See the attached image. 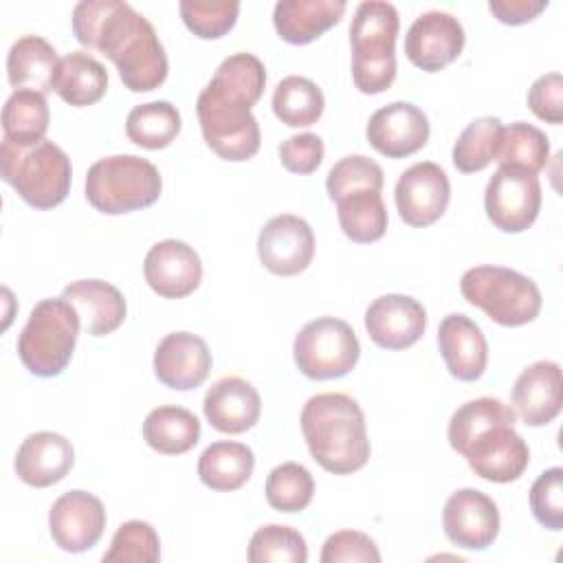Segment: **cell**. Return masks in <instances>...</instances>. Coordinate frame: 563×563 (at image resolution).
Returning <instances> with one entry per match:
<instances>
[{
    "label": "cell",
    "mask_w": 563,
    "mask_h": 563,
    "mask_svg": "<svg viewBox=\"0 0 563 563\" xmlns=\"http://www.w3.org/2000/svg\"><path fill=\"white\" fill-rule=\"evenodd\" d=\"M336 218L345 238L356 244H369L387 231V207L376 191H354L336 200Z\"/></svg>",
    "instance_id": "33"
},
{
    "label": "cell",
    "mask_w": 563,
    "mask_h": 563,
    "mask_svg": "<svg viewBox=\"0 0 563 563\" xmlns=\"http://www.w3.org/2000/svg\"><path fill=\"white\" fill-rule=\"evenodd\" d=\"M464 42L466 35L455 15L446 11H427L407 29L405 55L416 68L438 73L460 57Z\"/></svg>",
    "instance_id": "15"
},
{
    "label": "cell",
    "mask_w": 563,
    "mask_h": 563,
    "mask_svg": "<svg viewBox=\"0 0 563 563\" xmlns=\"http://www.w3.org/2000/svg\"><path fill=\"white\" fill-rule=\"evenodd\" d=\"M400 18L383 0L361 2L350 24L352 79L363 95L385 92L396 79V37Z\"/></svg>",
    "instance_id": "3"
},
{
    "label": "cell",
    "mask_w": 563,
    "mask_h": 563,
    "mask_svg": "<svg viewBox=\"0 0 563 563\" xmlns=\"http://www.w3.org/2000/svg\"><path fill=\"white\" fill-rule=\"evenodd\" d=\"M545 9H548V2L543 0H490L488 2V11L493 13V18L510 26L528 24Z\"/></svg>",
    "instance_id": "47"
},
{
    "label": "cell",
    "mask_w": 563,
    "mask_h": 563,
    "mask_svg": "<svg viewBox=\"0 0 563 563\" xmlns=\"http://www.w3.org/2000/svg\"><path fill=\"white\" fill-rule=\"evenodd\" d=\"M429 132L427 114L409 101H394L378 108L365 128L369 145L387 158L416 154L427 145Z\"/></svg>",
    "instance_id": "17"
},
{
    "label": "cell",
    "mask_w": 563,
    "mask_h": 563,
    "mask_svg": "<svg viewBox=\"0 0 563 563\" xmlns=\"http://www.w3.org/2000/svg\"><path fill=\"white\" fill-rule=\"evenodd\" d=\"M73 35L103 53L123 86L132 92H150L167 79L169 62L152 26L132 4L121 0H81L73 9Z\"/></svg>",
    "instance_id": "1"
},
{
    "label": "cell",
    "mask_w": 563,
    "mask_h": 563,
    "mask_svg": "<svg viewBox=\"0 0 563 563\" xmlns=\"http://www.w3.org/2000/svg\"><path fill=\"white\" fill-rule=\"evenodd\" d=\"M385 174L376 161L363 154L343 156L332 165L325 178V189L332 202L354 191H383Z\"/></svg>",
    "instance_id": "40"
},
{
    "label": "cell",
    "mask_w": 563,
    "mask_h": 563,
    "mask_svg": "<svg viewBox=\"0 0 563 563\" xmlns=\"http://www.w3.org/2000/svg\"><path fill=\"white\" fill-rule=\"evenodd\" d=\"M211 352L198 334L169 332L165 334L154 352L156 378L176 391H189L200 387L211 372Z\"/></svg>",
    "instance_id": "20"
},
{
    "label": "cell",
    "mask_w": 563,
    "mask_h": 563,
    "mask_svg": "<svg viewBox=\"0 0 563 563\" xmlns=\"http://www.w3.org/2000/svg\"><path fill=\"white\" fill-rule=\"evenodd\" d=\"M530 510L534 519L548 530L563 528V468L552 466L543 471L530 488Z\"/></svg>",
    "instance_id": "43"
},
{
    "label": "cell",
    "mask_w": 563,
    "mask_h": 563,
    "mask_svg": "<svg viewBox=\"0 0 563 563\" xmlns=\"http://www.w3.org/2000/svg\"><path fill=\"white\" fill-rule=\"evenodd\" d=\"M180 18L185 26L198 35L200 40H218L227 35L240 15V2L222 0V2H200V0H183L178 4Z\"/></svg>",
    "instance_id": "42"
},
{
    "label": "cell",
    "mask_w": 563,
    "mask_h": 563,
    "mask_svg": "<svg viewBox=\"0 0 563 563\" xmlns=\"http://www.w3.org/2000/svg\"><path fill=\"white\" fill-rule=\"evenodd\" d=\"M427 328L424 306L409 295H380L365 310V330L383 350H405L420 341Z\"/></svg>",
    "instance_id": "18"
},
{
    "label": "cell",
    "mask_w": 563,
    "mask_h": 563,
    "mask_svg": "<svg viewBox=\"0 0 563 563\" xmlns=\"http://www.w3.org/2000/svg\"><path fill=\"white\" fill-rule=\"evenodd\" d=\"M345 9L343 0H279L273 9V24L284 42L301 46L332 29Z\"/></svg>",
    "instance_id": "26"
},
{
    "label": "cell",
    "mask_w": 563,
    "mask_h": 563,
    "mask_svg": "<svg viewBox=\"0 0 563 563\" xmlns=\"http://www.w3.org/2000/svg\"><path fill=\"white\" fill-rule=\"evenodd\" d=\"M62 297L77 310L81 328L90 336L112 334L128 312L121 290L103 279H77L64 288Z\"/></svg>",
    "instance_id": "25"
},
{
    "label": "cell",
    "mask_w": 563,
    "mask_h": 563,
    "mask_svg": "<svg viewBox=\"0 0 563 563\" xmlns=\"http://www.w3.org/2000/svg\"><path fill=\"white\" fill-rule=\"evenodd\" d=\"M319 559L321 563H378L380 552L365 532L339 530L325 539Z\"/></svg>",
    "instance_id": "44"
},
{
    "label": "cell",
    "mask_w": 563,
    "mask_h": 563,
    "mask_svg": "<svg viewBox=\"0 0 563 563\" xmlns=\"http://www.w3.org/2000/svg\"><path fill=\"white\" fill-rule=\"evenodd\" d=\"M301 431L312 460L334 475H352L369 460L361 405L339 391L317 394L301 409Z\"/></svg>",
    "instance_id": "2"
},
{
    "label": "cell",
    "mask_w": 563,
    "mask_h": 563,
    "mask_svg": "<svg viewBox=\"0 0 563 563\" xmlns=\"http://www.w3.org/2000/svg\"><path fill=\"white\" fill-rule=\"evenodd\" d=\"M264 495L268 506L279 512H299L312 501L314 479L306 466L284 462L268 473Z\"/></svg>",
    "instance_id": "38"
},
{
    "label": "cell",
    "mask_w": 563,
    "mask_h": 563,
    "mask_svg": "<svg viewBox=\"0 0 563 563\" xmlns=\"http://www.w3.org/2000/svg\"><path fill=\"white\" fill-rule=\"evenodd\" d=\"M515 413L528 427L550 424L563 405L561 367L554 361H537L528 365L512 385Z\"/></svg>",
    "instance_id": "21"
},
{
    "label": "cell",
    "mask_w": 563,
    "mask_h": 563,
    "mask_svg": "<svg viewBox=\"0 0 563 563\" xmlns=\"http://www.w3.org/2000/svg\"><path fill=\"white\" fill-rule=\"evenodd\" d=\"M442 528L453 545L486 550L499 534L497 504L477 488H460L444 504Z\"/></svg>",
    "instance_id": "16"
},
{
    "label": "cell",
    "mask_w": 563,
    "mask_h": 563,
    "mask_svg": "<svg viewBox=\"0 0 563 563\" xmlns=\"http://www.w3.org/2000/svg\"><path fill=\"white\" fill-rule=\"evenodd\" d=\"M495 161L506 167H519L530 174H539L550 161V141L537 125L515 121L504 125Z\"/></svg>",
    "instance_id": "36"
},
{
    "label": "cell",
    "mask_w": 563,
    "mask_h": 563,
    "mask_svg": "<svg viewBox=\"0 0 563 563\" xmlns=\"http://www.w3.org/2000/svg\"><path fill=\"white\" fill-rule=\"evenodd\" d=\"M75 464V449L68 438L55 431H37L18 446L13 468L15 475L33 486L46 488L62 482Z\"/></svg>",
    "instance_id": "22"
},
{
    "label": "cell",
    "mask_w": 563,
    "mask_h": 563,
    "mask_svg": "<svg viewBox=\"0 0 563 563\" xmlns=\"http://www.w3.org/2000/svg\"><path fill=\"white\" fill-rule=\"evenodd\" d=\"M196 112L207 147L220 158L242 163L257 154L262 134L257 119L249 108L227 101L205 86L198 95Z\"/></svg>",
    "instance_id": "9"
},
{
    "label": "cell",
    "mask_w": 563,
    "mask_h": 563,
    "mask_svg": "<svg viewBox=\"0 0 563 563\" xmlns=\"http://www.w3.org/2000/svg\"><path fill=\"white\" fill-rule=\"evenodd\" d=\"M51 112L46 97L35 90H13L2 108V139L29 147L44 141Z\"/></svg>",
    "instance_id": "32"
},
{
    "label": "cell",
    "mask_w": 563,
    "mask_h": 563,
    "mask_svg": "<svg viewBox=\"0 0 563 563\" xmlns=\"http://www.w3.org/2000/svg\"><path fill=\"white\" fill-rule=\"evenodd\" d=\"M202 411L216 431L235 435L255 427L262 413V400L249 380L224 376L207 389Z\"/></svg>",
    "instance_id": "24"
},
{
    "label": "cell",
    "mask_w": 563,
    "mask_h": 563,
    "mask_svg": "<svg viewBox=\"0 0 563 563\" xmlns=\"http://www.w3.org/2000/svg\"><path fill=\"white\" fill-rule=\"evenodd\" d=\"M457 453L466 457L477 477L495 484L519 479L530 464V449L508 420L477 429L457 446Z\"/></svg>",
    "instance_id": "10"
},
{
    "label": "cell",
    "mask_w": 563,
    "mask_h": 563,
    "mask_svg": "<svg viewBox=\"0 0 563 563\" xmlns=\"http://www.w3.org/2000/svg\"><path fill=\"white\" fill-rule=\"evenodd\" d=\"M0 172L4 183L35 209H53L62 205L70 191V158L48 139L29 147L2 139Z\"/></svg>",
    "instance_id": "4"
},
{
    "label": "cell",
    "mask_w": 563,
    "mask_h": 563,
    "mask_svg": "<svg viewBox=\"0 0 563 563\" xmlns=\"http://www.w3.org/2000/svg\"><path fill=\"white\" fill-rule=\"evenodd\" d=\"M143 440L163 455L187 453L200 440V420L185 407L161 405L145 416Z\"/></svg>",
    "instance_id": "30"
},
{
    "label": "cell",
    "mask_w": 563,
    "mask_h": 563,
    "mask_svg": "<svg viewBox=\"0 0 563 563\" xmlns=\"http://www.w3.org/2000/svg\"><path fill=\"white\" fill-rule=\"evenodd\" d=\"M53 90L73 108L97 103L108 90V70L86 51H73L62 57Z\"/></svg>",
    "instance_id": "29"
},
{
    "label": "cell",
    "mask_w": 563,
    "mask_h": 563,
    "mask_svg": "<svg viewBox=\"0 0 563 563\" xmlns=\"http://www.w3.org/2000/svg\"><path fill=\"white\" fill-rule=\"evenodd\" d=\"M398 216L405 224L422 229L438 222L451 200V183L446 172L433 163L422 161L407 167L394 189Z\"/></svg>",
    "instance_id": "12"
},
{
    "label": "cell",
    "mask_w": 563,
    "mask_h": 563,
    "mask_svg": "<svg viewBox=\"0 0 563 563\" xmlns=\"http://www.w3.org/2000/svg\"><path fill=\"white\" fill-rule=\"evenodd\" d=\"M180 112L169 101H150L134 106L125 119L128 139L145 150L167 147L180 132Z\"/></svg>",
    "instance_id": "35"
},
{
    "label": "cell",
    "mask_w": 563,
    "mask_h": 563,
    "mask_svg": "<svg viewBox=\"0 0 563 563\" xmlns=\"http://www.w3.org/2000/svg\"><path fill=\"white\" fill-rule=\"evenodd\" d=\"M501 121L497 117L473 119L453 145V165L462 174L486 169L495 158L501 141Z\"/></svg>",
    "instance_id": "37"
},
{
    "label": "cell",
    "mask_w": 563,
    "mask_h": 563,
    "mask_svg": "<svg viewBox=\"0 0 563 563\" xmlns=\"http://www.w3.org/2000/svg\"><path fill=\"white\" fill-rule=\"evenodd\" d=\"M266 86V68L260 57L253 53H235L222 59L216 75L207 84L218 97L240 103L244 108H253Z\"/></svg>",
    "instance_id": "31"
},
{
    "label": "cell",
    "mask_w": 563,
    "mask_h": 563,
    "mask_svg": "<svg viewBox=\"0 0 563 563\" xmlns=\"http://www.w3.org/2000/svg\"><path fill=\"white\" fill-rule=\"evenodd\" d=\"M295 365L312 380H332L350 374L361 356V343L352 325L336 317L308 321L292 343Z\"/></svg>",
    "instance_id": "8"
},
{
    "label": "cell",
    "mask_w": 563,
    "mask_h": 563,
    "mask_svg": "<svg viewBox=\"0 0 563 563\" xmlns=\"http://www.w3.org/2000/svg\"><path fill=\"white\" fill-rule=\"evenodd\" d=\"M147 286L165 299H183L202 282V262L183 240L156 242L143 262Z\"/></svg>",
    "instance_id": "19"
},
{
    "label": "cell",
    "mask_w": 563,
    "mask_h": 563,
    "mask_svg": "<svg viewBox=\"0 0 563 563\" xmlns=\"http://www.w3.org/2000/svg\"><path fill=\"white\" fill-rule=\"evenodd\" d=\"M163 189L154 163L134 154L95 161L86 174V200L106 216H121L152 207Z\"/></svg>",
    "instance_id": "6"
},
{
    "label": "cell",
    "mask_w": 563,
    "mask_h": 563,
    "mask_svg": "<svg viewBox=\"0 0 563 563\" xmlns=\"http://www.w3.org/2000/svg\"><path fill=\"white\" fill-rule=\"evenodd\" d=\"M246 559L251 563H306L308 545L299 530L268 523L253 532Z\"/></svg>",
    "instance_id": "39"
},
{
    "label": "cell",
    "mask_w": 563,
    "mask_h": 563,
    "mask_svg": "<svg viewBox=\"0 0 563 563\" xmlns=\"http://www.w3.org/2000/svg\"><path fill=\"white\" fill-rule=\"evenodd\" d=\"M59 62L55 46L44 37L22 35L11 44L7 55L9 84L15 90H35L46 95L53 90Z\"/></svg>",
    "instance_id": "27"
},
{
    "label": "cell",
    "mask_w": 563,
    "mask_h": 563,
    "mask_svg": "<svg viewBox=\"0 0 563 563\" xmlns=\"http://www.w3.org/2000/svg\"><path fill=\"white\" fill-rule=\"evenodd\" d=\"M528 108L537 119L559 125L563 121V77L561 73H548L534 79L528 90Z\"/></svg>",
    "instance_id": "46"
},
{
    "label": "cell",
    "mask_w": 563,
    "mask_h": 563,
    "mask_svg": "<svg viewBox=\"0 0 563 563\" xmlns=\"http://www.w3.org/2000/svg\"><path fill=\"white\" fill-rule=\"evenodd\" d=\"M438 345L449 374L457 380H477L488 363V343L482 328L462 312H451L440 321Z\"/></svg>",
    "instance_id": "23"
},
{
    "label": "cell",
    "mask_w": 563,
    "mask_h": 563,
    "mask_svg": "<svg viewBox=\"0 0 563 563\" xmlns=\"http://www.w3.org/2000/svg\"><path fill=\"white\" fill-rule=\"evenodd\" d=\"M81 319L64 297H48L33 306L18 336L22 365L40 378L59 376L75 352Z\"/></svg>",
    "instance_id": "5"
},
{
    "label": "cell",
    "mask_w": 563,
    "mask_h": 563,
    "mask_svg": "<svg viewBox=\"0 0 563 563\" xmlns=\"http://www.w3.org/2000/svg\"><path fill=\"white\" fill-rule=\"evenodd\" d=\"M253 468L255 455L251 446L233 440L213 442L198 457L200 482L218 493L242 488L251 479Z\"/></svg>",
    "instance_id": "28"
},
{
    "label": "cell",
    "mask_w": 563,
    "mask_h": 563,
    "mask_svg": "<svg viewBox=\"0 0 563 563\" xmlns=\"http://www.w3.org/2000/svg\"><path fill=\"white\" fill-rule=\"evenodd\" d=\"M257 255L264 268L273 275H299L314 257V233L303 218L279 213L262 227L257 235Z\"/></svg>",
    "instance_id": "13"
},
{
    "label": "cell",
    "mask_w": 563,
    "mask_h": 563,
    "mask_svg": "<svg viewBox=\"0 0 563 563\" xmlns=\"http://www.w3.org/2000/svg\"><path fill=\"white\" fill-rule=\"evenodd\" d=\"M101 559L103 563H156L161 559V539L152 523L130 519L117 528L112 543Z\"/></svg>",
    "instance_id": "41"
},
{
    "label": "cell",
    "mask_w": 563,
    "mask_h": 563,
    "mask_svg": "<svg viewBox=\"0 0 563 563\" xmlns=\"http://www.w3.org/2000/svg\"><path fill=\"white\" fill-rule=\"evenodd\" d=\"M323 141L319 134L301 132L288 136L279 145V161L282 167L290 174H312L323 161Z\"/></svg>",
    "instance_id": "45"
},
{
    "label": "cell",
    "mask_w": 563,
    "mask_h": 563,
    "mask_svg": "<svg viewBox=\"0 0 563 563\" xmlns=\"http://www.w3.org/2000/svg\"><path fill=\"white\" fill-rule=\"evenodd\" d=\"M484 209L499 231H526L541 209V183L537 174L499 165L486 185Z\"/></svg>",
    "instance_id": "11"
},
{
    "label": "cell",
    "mask_w": 563,
    "mask_h": 563,
    "mask_svg": "<svg viewBox=\"0 0 563 563\" xmlns=\"http://www.w3.org/2000/svg\"><path fill=\"white\" fill-rule=\"evenodd\" d=\"M48 530L55 545L64 552H86L97 545L106 530V508L88 490L59 495L48 510Z\"/></svg>",
    "instance_id": "14"
},
{
    "label": "cell",
    "mask_w": 563,
    "mask_h": 563,
    "mask_svg": "<svg viewBox=\"0 0 563 563\" xmlns=\"http://www.w3.org/2000/svg\"><path fill=\"white\" fill-rule=\"evenodd\" d=\"M325 99L321 88L301 75L284 77L273 92V112L288 128H308L323 114Z\"/></svg>",
    "instance_id": "34"
},
{
    "label": "cell",
    "mask_w": 563,
    "mask_h": 563,
    "mask_svg": "<svg viewBox=\"0 0 563 563\" xmlns=\"http://www.w3.org/2000/svg\"><path fill=\"white\" fill-rule=\"evenodd\" d=\"M462 297L488 319L506 328L534 321L541 312V290L523 273L506 266H475L462 275Z\"/></svg>",
    "instance_id": "7"
}]
</instances>
